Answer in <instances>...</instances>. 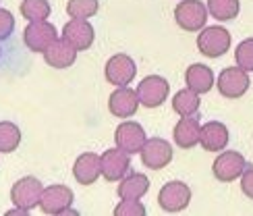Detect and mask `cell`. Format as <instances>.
Segmentation results:
<instances>
[{"mask_svg": "<svg viewBox=\"0 0 253 216\" xmlns=\"http://www.w3.org/2000/svg\"><path fill=\"white\" fill-rule=\"evenodd\" d=\"M206 4H208L210 15L218 21H233V19H237L239 10H241L239 0H208Z\"/></svg>", "mask_w": 253, "mask_h": 216, "instance_id": "obj_24", "label": "cell"}, {"mask_svg": "<svg viewBox=\"0 0 253 216\" xmlns=\"http://www.w3.org/2000/svg\"><path fill=\"white\" fill-rule=\"evenodd\" d=\"M141 162L145 168L152 170H162L172 162V146L170 142H166L162 137H150L141 148Z\"/></svg>", "mask_w": 253, "mask_h": 216, "instance_id": "obj_6", "label": "cell"}, {"mask_svg": "<svg viewBox=\"0 0 253 216\" xmlns=\"http://www.w3.org/2000/svg\"><path fill=\"white\" fill-rule=\"evenodd\" d=\"M241 191L249 200H253V166H247L243 170V175H241Z\"/></svg>", "mask_w": 253, "mask_h": 216, "instance_id": "obj_30", "label": "cell"}, {"mask_svg": "<svg viewBox=\"0 0 253 216\" xmlns=\"http://www.w3.org/2000/svg\"><path fill=\"white\" fill-rule=\"evenodd\" d=\"M44 60H46V64H50L52 69H58V71L69 69V67H73V64H75V60H77V50L73 48L67 40L58 38L54 44H52V46L44 52Z\"/></svg>", "mask_w": 253, "mask_h": 216, "instance_id": "obj_19", "label": "cell"}, {"mask_svg": "<svg viewBox=\"0 0 253 216\" xmlns=\"http://www.w3.org/2000/svg\"><path fill=\"white\" fill-rule=\"evenodd\" d=\"M147 191H150V179L143 172H126L117 187L121 200H141Z\"/></svg>", "mask_w": 253, "mask_h": 216, "instance_id": "obj_20", "label": "cell"}, {"mask_svg": "<svg viewBox=\"0 0 253 216\" xmlns=\"http://www.w3.org/2000/svg\"><path fill=\"white\" fill-rule=\"evenodd\" d=\"M21 146V129L10 121H0V154H10Z\"/></svg>", "mask_w": 253, "mask_h": 216, "instance_id": "obj_23", "label": "cell"}, {"mask_svg": "<svg viewBox=\"0 0 253 216\" xmlns=\"http://www.w3.org/2000/svg\"><path fill=\"white\" fill-rule=\"evenodd\" d=\"M137 75V64L129 54H114L108 58L106 67H104V77L110 85H117V88H125L129 85Z\"/></svg>", "mask_w": 253, "mask_h": 216, "instance_id": "obj_10", "label": "cell"}, {"mask_svg": "<svg viewBox=\"0 0 253 216\" xmlns=\"http://www.w3.org/2000/svg\"><path fill=\"white\" fill-rule=\"evenodd\" d=\"M199 137H202V125L195 116H181L172 129V139L178 148L183 150H191L199 144Z\"/></svg>", "mask_w": 253, "mask_h": 216, "instance_id": "obj_17", "label": "cell"}, {"mask_svg": "<svg viewBox=\"0 0 253 216\" xmlns=\"http://www.w3.org/2000/svg\"><path fill=\"white\" fill-rule=\"evenodd\" d=\"M191 202V187L183 181H168L158 193V204L164 212H183Z\"/></svg>", "mask_w": 253, "mask_h": 216, "instance_id": "obj_8", "label": "cell"}, {"mask_svg": "<svg viewBox=\"0 0 253 216\" xmlns=\"http://www.w3.org/2000/svg\"><path fill=\"white\" fill-rule=\"evenodd\" d=\"M147 210L139 200H121L114 208V216H143Z\"/></svg>", "mask_w": 253, "mask_h": 216, "instance_id": "obj_28", "label": "cell"}, {"mask_svg": "<svg viewBox=\"0 0 253 216\" xmlns=\"http://www.w3.org/2000/svg\"><path fill=\"white\" fill-rule=\"evenodd\" d=\"M73 200V189L67 185H50L44 187V193H42L40 200V210L44 214H62L67 208H71Z\"/></svg>", "mask_w": 253, "mask_h": 216, "instance_id": "obj_14", "label": "cell"}, {"mask_svg": "<svg viewBox=\"0 0 253 216\" xmlns=\"http://www.w3.org/2000/svg\"><path fill=\"white\" fill-rule=\"evenodd\" d=\"M185 83L189 90L197 92L199 96L202 94H208L210 90L214 88V73L208 64H202V62H195L191 67L187 69L185 73Z\"/></svg>", "mask_w": 253, "mask_h": 216, "instance_id": "obj_21", "label": "cell"}, {"mask_svg": "<svg viewBox=\"0 0 253 216\" xmlns=\"http://www.w3.org/2000/svg\"><path fill=\"white\" fill-rule=\"evenodd\" d=\"M247 168L245 156L237 152V150H226V152H220V156L214 160L212 164V172L220 183H233L237 181L243 170Z\"/></svg>", "mask_w": 253, "mask_h": 216, "instance_id": "obj_7", "label": "cell"}, {"mask_svg": "<svg viewBox=\"0 0 253 216\" xmlns=\"http://www.w3.org/2000/svg\"><path fill=\"white\" fill-rule=\"evenodd\" d=\"M19 10L27 21H46L52 13L48 0H23Z\"/></svg>", "mask_w": 253, "mask_h": 216, "instance_id": "obj_25", "label": "cell"}, {"mask_svg": "<svg viewBox=\"0 0 253 216\" xmlns=\"http://www.w3.org/2000/svg\"><path fill=\"white\" fill-rule=\"evenodd\" d=\"M139 96H137V90H131V88H117L110 98H108V110L112 116L117 118H131L137 108H139Z\"/></svg>", "mask_w": 253, "mask_h": 216, "instance_id": "obj_15", "label": "cell"}, {"mask_svg": "<svg viewBox=\"0 0 253 216\" xmlns=\"http://www.w3.org/2000/svg\"><path fill=\"white\" fill-rule=\"evenodd\" d=\"M230 44H233L230 31L220 25L204 27L197 36V50L208 58H220L222 54L228 52Z\"/></svg>", "mask_w": 253, "mask_h": 216, "instance_id": "obj_1", "label": "cell"}, {"mask_svg": "<svg viewBox=\"0 0 253 216\" xmlns=\"http://www.w3.org/2000/svg\"><path fill=\"white\" fill-rule=\"evenodd\" d=\"M228 129L224 123L220 121H210L206 125H202V137H199V144L206 152H222L228 146Z\"/></svg>", "mask_w": 253, "mask_h": 216, "instance_id": "obj_18", "label": "cell"}, {"mask_svg": "<svg viewBox=\"0 0 253 216\" xmlns=\"http://www.w3.org/2000/svg\"><path fill=\"white\" fill-rule=\"evenodd\" d=\"M31 210H25V208H19L15 206V210H6V216H27Z\"/></svg>", "mask_w": 253, "mask_h": 216, "instance_id": "obj_31", "label": "cell"}, {"mask_svg": "<svg viewBox=\"0 0 253 216\" xmlns=\"http://www.w3.org/2000/svg\"><path fill=\"white\" fill-rule=\"evenodd\" d=\"M208 4H204L202 0H183L174 8V21L176 25L185 31H202L208 23Z\"/></svg>", "mask_w": 253, "mask_h": 216, "instance_id": "obj_2", "label": "cell"}, {"mask_svg": "<svg viewBox=\"0 0 253 216\" xmlns=\"http://www.w3.org/2000/svg\"><path fill=\"white\" fill-rule=\"evenodd\" d=\"M199 104H202V100H199V94L193 92V90H181L174 94L172 98V110L178 114V116H195L197 110H199Z\"/></svg>", "mask_w": 253, "mask_h": 216, "instance_id": "obj_22", "label": "cell"}, {"mask_svg": "<svg viewBox=\"0 0 253 216\" xmlns=\"http://www.w3.org/2000/svg\"><path fill=\"white\" fill-rule=\"evenodd\" d=\"M56 40H58V31L48 21H29V25L23 31V42L31 52L44 54Z\"/></svg>", "mask_w": 253, "mask_h": 216, "instance_id": "obj_4", "label": "cell"}, {"mask_svg": "<svg viewBox=\"0 0 253 216\" xmlns=\"http://www.w3.org/2000/svg\"><path fill=\"white\" fill-rule=\"evenodd\" d=\"M98 8H100L98 0H69L67 15L71 19H91L98 13Z\"/></svg>", "mask_w": 253, "mask_h": 216, "instance_id": "obj_26", "label": "cell"}, {"mask_svg": "<svg viewBox=\"0 0 253 216\" xmlns=\"http://www.w3.org/2000/svg\"><path fill=\"white\" fill-rule=\"evenodd\" d=\"M235 60H237V67L245 69V71H253V38L243 40L237 46Z\"/></svg>", "mask_w": 253, "mask_h": 216, "instance_id": "obj_27", "label": "cell"}, {"mask_svg": "<svg viewBox=\"0 0 253 216\" xmlns=\"http://www.w3.org/2000/svg\"><path fill=\"white\" fill-rule=\"evenodd\" d=\"M168 92H170V83L160 75H147L137 85V96H139V102L145 108L162 106L168 98Z\"/></svg>", "mask_w": 253, "mask_h": 216, "instance_id": "obj_9", "label": "cell"}, {"mask_svg": "<svg viewBox=\"0 0 253 216\" xmlns=\"http://www.w3.org/2000/svg\"><path fill=\"white\" fill-rule=\"evenodd\" d=\"M114 142H117V148L125 150L126 154H137V152H141L143 144L147 142V135L139 123L125 121L114 131Z\"/></svg>", "mask_w": 253, "mask_h": 216, "instance_id": "obj_12", "label": "cell"}, {"mask_svg": "<svg viewBox=\"0 0 253 216\" xmlns=\"http://www.w3.org/2000/svg\"><path fill=\"white\" fill-rule=\"evenodd\" d=\"M62 40H67L77 52H83L93 46L96 31H93V25L87 19H71L62 27Z\"/></svg>", "mask_w": 253, "mask_h": 216, "instance_id": "obj_11", "label": "cell"}, {"mask_svg": "<svg viewBox=\"0 0 253 216\" xmlns=\"http://www.w3.org/2000/svg\"><path fill=\"white\" fill-rule=\"evenodd\" d=\"M249 85H251L249 71L241 69V67H226L224 71H220L218 81H216L220 96L228 98V100H237L241 96H245Z\"/></svg>", "mask_w": 253, "mask_h": 216, "instance_id": "obj_3", "label": "cell"}, {"mask_svg": "<svg viewBox=\"0 0 253 216\" xmlns=\"http://www.w3.org/2000/svg\"><path fill=\"white\" fill-rule=\"evenodd\" d=\"M73 177L79 185H93L102 177V158L93 152H83L73 164Z\"/></svg>", "mask_w": 253, "mask_h": 216, "instance_id": "obj_16", "label": "cell"}, {"mask_svg": "<svg viewBox=\"0 0 253 216\" xmlns=\"http://www.w3.org/2000/svg\"><path fill=\"white\" fill-rule=\"evenodd\" d=\"M15 31V17L10 10L0 8V42L6 40Z\"/></svg>", "mask_w": 253, "mask_h": 216, "instance_id": "obj_29", "label": "cell"}, {"mask_svg": "<svg viewBox=\"0 0 253 216\" xmlns=\"http://www.w3.org/2000/svg\"><path fill=\"white\" fill-rule=\"evenodd\" d=\"M44 193V185L36 177H23L19 179L13 187H10V202L19 208L34 210L40 208V200Z\"/></svg>", "mask_w": 253, "mask_h": 216, "instance_id": "obj_5", "label": "cell"}, {"mask_svg": "<svg viewBox=\"0 0 253 216\" xmlns=\"http://www.w3.org/2000/svg\"><path fill=\"white\" fill-rule=\"evenodd\" d=\"M100 158H102V177L110 183L121 181L131 168V154H126L121 148H110Z\"/></svg>", "mask_w": 253, "mask_h": 216, "instance_id": "obj_13", "label": "cell"}]
</instances>
